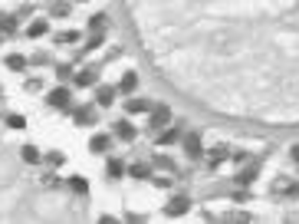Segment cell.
<instances>
[{
    "instance_id": "6da1fadb",
    "label": "cell",
    "mask_w": 299,
    "mask_h": 224,
    "mask_svg": "<svg viewBox=\"0 0 299 224\" xmlns=\"http://www.w3.org/2000/svg\"><path fill=\"white\" fill-rule=\"evenodd\" d=\"M46 106L59 109V112H73V96H69V89L66 86H56L50 96H46Z\"/></svg>"
},
{
    "instance_id": "7a4b0ae2",
    "label": "cell",
    "mask_w": 299,
    "mask_h": 224,
    "mask_svg": "<svg viewBox=\"0 0 299 224\" xmlns=\"http://www.w3.org/2000/svg\"><path fill=\"white\" fill-rule=\"evenodd\" d=\"M168 122H171V109L164 106V102L151 106V119H148V129H151V132H161Z\"/></svg>"
},
{
    "instance_id": "3957f363",
    "label": "cell",
    "mask_w": 299,
    "mask_h": 224,
    "mask_svg": "<svg viewBox=\"0 0 299 224\" xmlns=\"http://www.w3.org/2000/svg\"><path fill=\"white\" fill-rule=\"evenodd\" d=\"M95 119H99V106H76L73 109V122L82 125V129L95 125Z\"/></svg>"
},
{
    "instance_id": "277c9868",
    "label": "cell",
    "mask_w": 299,
    "mask_h": 224,
    "mask_svg": "<svg viewBox=\"0 0 299 224\" xmlns=\"http://www.w3.org/2000/svg\"><path fill=\"white\" fill-rule=\"evenodd\" d=\"M187 208H191V198H187V194H175V198L164 205V214H168V218H181V214H187Z\"/></svg>"
},
{
    "instance_id": "5b68a950",
    "label": "cell",
    "mask_w": 299,
    "mask_h": 224,
    "mask_svg": "<svg viewBox=\"0 0 299 224\" xmlns=\"http://www.w3.org/2000/svg\"><path fill=\"white\" fill-rule=\"evenodd\" d=\"M76 79V86H82V89H89V86H99V66H82L79 73L73 76Z\"/></svg>"
},
{
    "instance_id": "8992f818",
    "label": "cell",
    "mask_w": 299,
    "mask_h": 224,
    "mask_svg": "<svg viewBox=\"0 0 299 224\" xmlns=\"http://www.w3.org/2000/svg\"><path fill=\"white\" fill-rule=\"evenodd\" d=\"M184 155L191 158V162H197L201 155H204V145H201V135L194 132V135H184Z\"/></svg>"
},
{
    "instance_id": "52a82bcc",
    "label": "cell",
    "mask_w": 299,
    "mask_h": 224,
    "mask_svg": "<svg viewBox=\"0 0 299 224\" xmlns=\"http://www.w3.org/2000/svg\"><path fill=\"white\" fill-rule=\"evenodd\" d=\"M112 132H115V138H122V142H135V135H138V132H135V125H131L128 119H119Z\"/></svg>"
},
{
    "instance_id": "ba28073f",
    "label": "cell",
    "mask_w": 299,
    "mask_h": 224,
    "mask_svg": "<svg viewBox=\"0 0 299 224\" xmlns=\"http://www.w3.org/2000/svg\"><path fill=\"white\" fill-rule=\"evenodd\" d=\"M227 158H230V149H227L224 142H217L211 149V155H207V168H217L220 162H227Z\"/></svg>"
},
{
    "instance_id": "9c48e42d",
    "label": "cell",
    "mask_w": 299,
    "mask_h": 224,
    "mask_svg": "<svg viewBox=\"0 0 299 224\" xmlns=\"http://www.w3.org/2000/svg\"><path fill=\"white\" fill-rule=\"evenodd\" d=\"M115 96H119V86H99L95 89V106H112Z\"/></svg>"
},
{
    "instance_id": "30bf717a",
    "label": "cell",
    "mask_w": 299,
    "mask_h": 224,
    "mask_svg": "<svg viewBox=\"0 0 299 224\" xmlns=\"http://www.w3.org/2000/svg\"><path fill=\"white\" fill-rule=\"evenodd\" d=\"M109 149H112V135H106V132L89 138V152H95V155H102V152H109Z\"/></svg>"
},
{
    "instance_id": "8fae6325",
    "label": "cell",
    "mask_w": 299,
    "mask_h": 224,
    "mask_svg": "<svg viewBox=\"0 0 299 224\" xmlns=\"http://www.w3.org/2000/svg\"><path fill=\"white\" fill-rule=\"evenodd\" d=\"M20 158H23L26 165H40V162H43V152H40L37 145H30V142H26L23 149H20Z\"/></svg>"
},
{
    "instance_id": "7c38bea8",
    "label": "cell",
    "mask_w": 299,
    "mask_h": 224,
    "mask_svg": "<svg viewBox=\"0 0 299 224\" xmlns=\"http://www.w3.org/2000/svg\"><path fill=\"white\" fill-rule=\"evenodd\" d=\"M69 13H73V4H66V0H53L50 4V17L53 20H66Z\"/></svg>"
},
{
    "instance_id": "4fadbf2b",
    "label": "cell",
    "mask_w": 299,
    "mask_h": 224,
    "mask_svg": "<svg viewBox=\"0 0 299 224\" xmlns=\"http://www.w3.org/2000/svg\"><path fill=\"white\" fill-rule=\"evenodd\" d=\"M125 112H131V116H138V112H151V102L142 99V96H131V99L125 102Z\"/></svg>"
},
{
    "instance_id": "5bb4252c",
    "label": "cell",
    "mask_w": 299,
    "mask_h": 224,
    "mask_svg": "<svg viewBox=\"0 0 299 224\" xmlns=\"http://www.w3.org/2000/svg\"><path fill=\"white\" fill-rule=\"evenodd\" d=\"M135 89H138V73H131V69H128V73L119 79V93H128V96H131Z\"/></svg>"
},
{
    "instance_id": "9a60e30c",
    "label": "cell",
    "mask_w": 299,
    "mask_h": 224,
    "mask_svg": "<svg viewBox=\"0 0 299 224\" xmlns=\"http://www.w3.org/2000/svg\"><path fill=\"white\" fill-rule=\"evenodd\" d=\"M0 33H7V37L17 33V13H0Z\"/></svg>"
},
{
    "instance_id": "2e32d148",
    "label": "cell",
    "mask_w": 299,
    "mask_h": 224,
    "mask_svg": "<svg viewBox=\"0 0 299 224\" xmlns=\"http://www.w3.org/2000/svg\"><path fill=\"white\" fill-rule=\"evenodd\" d=\"M46 30H50V20H33V23L26 26V37L40 40V37H46Z\"/></svg>"
},
{
    "instance_id": "e0dca14e",
    "label": "cell",
    "mask_w": 299,
    "mask_h": 224,
    "mask_svg": "<svg viewBox=\"0 0 299 224\" xmlns=\"http://www.w3.org/2000/svg\"><path fill=\"white\" fill-rule=\"evenodd\" d=\"M128 175H131V178H138V181L151 178V162H135V165L128 168Z\"/></svg>"
},
{
    "instance_id": "ac0fdd59",
    "label": "cell",
    "mask_w": 299,
    "mask_h": 224,
    "mask_svg": "<svg viewBox=\"0 0 299 224\" xmlns=\"http://www.w3.org/2000/svg\"><path fill=\"white\" fill-rule=\"evenodd\" d=\"M181 138V125H175V129H161L158 132V145H171Z\"/></svg>"
},
{
    "instance_id": "d6986e66",
    "label": "cell",
    "mask_w": 299,
    "mask_h": 224,
    "mask_svg": "<svg viewBox=\"0 0 299 224\" xmlns=\"http://www.w3.org/2000/svg\"><path fill=\"white\" fill-rule=\"evenodd\" d=\"M253 178H256V162H247V168L237 172V185H250Z\"/></svg>"
},
{
    "instance_id": "ffe728a7",
    "label": "cell",
    "mask_w": 299,
    "mask_h": 224,
    "mask_svg": "<svg viewBox=\"0 0 299 224\" xmlns=\"http://www.w3.org/2000/svg\"><path fill=\"white\" fill-rule=\"evenodd\" d=\"M4 63H7V69H13V73H23L26 69V56H20V53H10Z\"/></svg>"
},
{
    "instance_id": "44dd1931",
    "label": "cell",
    "mask_w": 299,
    "mask_h": 224,
    "mask_svg": "<svg viewBox=\"0 0 299 224\" xmlns=\"http://www.w3.org/2000/svg\"><path fill=\"white\" fill-rule=\"evenodd\" d=\"M69 188H73L76 194H89V181L82 178V175H73V178H69Z\"/></svg>"
},
{
    "instance_id": "7402d4cb",
    "label": "cell",
    "mask_w": 299,
    "mask_h": 224,
    "mask_svg": "<svg viewBox=\"0 0 299 224\" xmlns=\"http://www.w3.org/2000/svg\"><path fill=\"white\" fill-rule=\"evenodd\" d=\"M106 175H109V178H122V175H125V165L119 162V158H109V165H106Z\"/></svg>"
},
{
    "instance_id": "603a6c76",
    "label": "cell",
    "mask_w": 299,
    "mask_h": 224,
    "mask_svg": "<svg viewBox=\"0 0 299 224\" xmlns=\"http://www.w3.org/2000/svg\"><path fill=\"white\" fill-rule=\"evenodd\" d=\"M79 40V30H59L56 33V46H62V43H76Z\"/></svg>"
},
{
    "instance_id": "cb8c5ba5",
    "label": "cell",
    "mask_w": 299,
    "mask_h": 224,
    "mask_svg": "<svg viewBox=\"0 0 299 224\" xmlns=\"http://www.w3.org/2000/svg\"><path fill=\"white\" fill-rule=\"evenodd\" d=\"M56 79H59V82L73 79V63H56Z\"/></svg>"
},
{
    "instance_id": "d4e9b609",
    "label": "cell",
    "mask_w": 299,
    "mask_h": 224,
    "mask_svg": "<svg viewBox=\"0 0 299 224\" xmlns=\"http://www.w3.org/2000/svg\"><path fill=\"white\" fill-rule=\"evenodd\" d=\"M151 165L161 168V172H175V162H171L168 155H155V158H151Z\"/></svg>"
},
{
    "instance_id": "484cf974",
    "label": "cell",
    "mask_w": 299,
    "mask_h": 224,
    "mask_svg": "<svg viewBox=\"0 0 299 224\" xmlns=\"http://www.w3.org/2000/svg\"><path fill=\"white\" fill-rule=\"evenodd\" d=\"M109 26V17L106 13H95V17H89V30H106Z\"/></svg>"
},
{
    "instance_id": "4316f807",
    "label": "cell",
    "mask_w": 299,
    "mask_h": 224,
    "mask_svg": "<svg viewBox=\"0 0 299 224\" xmlns=\"http://www.w3.org/2000/svg\"><path fill=\"white\" fill-rule=\"evenodd\" d=\"M23 89H26V93H40V89H43V79H40V76H26Z\"/></svg>"
},
{
    "instance_id": "83f0119b",
    "label": "cell",
    "mask_w": 299,
    "mask_h": 224,
    "mask_svg": "<svg viewBox=\"0 0 299 224\" xmlns=\"http://www.w3.org/2000/svg\"><path fill=\"white\" fill-rule=\"evenodd\" d=\"M7 125H10V129H26V119L20 116V112H10V116H7Z\"/></svg>"
},
{
    "instance_id": "f1b7e54d",
    "label": "cell",
    "mask_w": 299,
    "mask_h": 224,
    "mask_svg": "<svg viewBox=\"0 0 299 224\" xmlns=\"http://www.w3.org/2000/svg\"><path fill=\"white\" fill-rule=\"evenodd\" d=\"M46 162H50L53 168H59V165H66V155H62V152H50V155H46Z\"/></svg>"
},
{
    "instance_id": "f546056e",
    "label": "cell",
    "mask_w": 299,
    "mask_h": 224,
    "mask_svg": "<svg viewBox=\"0 0 299 224\" xmlns=\"http://www.w3.org/2000/svg\"><path fill=\"white\" fill-rule=\"evenodd\" d=\"M33 66H50V53H33Z\"/></svg>"
},
{
    "instance_id": "4dcf8cb0",
    "label": "cell",
    "mask_w": 299,
    "mask_h": 224,
    "mask_svg": "<svg viewBox=\"0 0 299 224\" xmlns=\"http://www.w3.org/2000/svg\"><path fill=\"white\" fill-rule=\"evenodd\" d=\"M171 175V172H168ZM168 175H158V178H155V188H171V185H175V178H168Z\"/></svg>"
},
{
    "instance_id": "1f68e13d",
    "label": "cell",
    "mask_w": 299,
    "mask_h": 224,
    "mask_svg": "<svg viewBox=\"0 0 299 224\" xmlns=\"http://www.w3.org/2000/svg\"><path fill=\"white\" fill-rule=\"evenodd\" d=\"M43 185H46V188H56V185H59L56 172H46V175H43Z\"/></svg>"
},
{
    "instance_id": "d6a6232c",
    "label": "cell",
    "mask_w": 299,
    "mask_h": 224,
    "mask_svg": "<svg viewBox=\"0 0 299 224\" xmlns=\"http://www.w3.org/2000/svg\"><path fill=\"white\" fill-rule=\"evenodd\" d=\"M230 158H234V162H237V165H243V162H250V155H247V152H243V149H237V152H230Z\"/></svg>"
},
{
    "instance_id": "836d02e7",
    "label": "cell",
    "mask_w": 299,
    "mask_h": 224,
    "mask_svg": "<svg viewBox=\"0 0 299 224\" xmlns=\"http://www.w3.org/2000/svg\"><path fill=\"white\" fill-rule=\"evenodd\" d=\"M293 162L299 165V145H293Z\"/></svg>"
},
{
    "instance_id": "e575fe53",
    "label": "cell",
    "mask_w": 299,
    "mask_h": 224,
    "mask_svg": "<svg viewBox=\"0 0 299 224\" xmlns=\"http://www.w3.org/2000/svg\"><path fill=\"white\" fill-rule=\"evenodd\" d=\"M79 4H89V0H79Z\"/></svg>"
},
{
    "instance_id": "d590c367",
    "label": "cell",
    "mask_w": 299,
    "mask_h": 224,
    "mask_svg": "<svg viewBox=\"0 0 299 224\" xmlns=\"http://www.w3.org/2000/svg\"><path fill=\"white\" fill-rule=\"evenodd\" d=\"M0 93H4V89H0Z\"/></svg>"
}]
</instances>
